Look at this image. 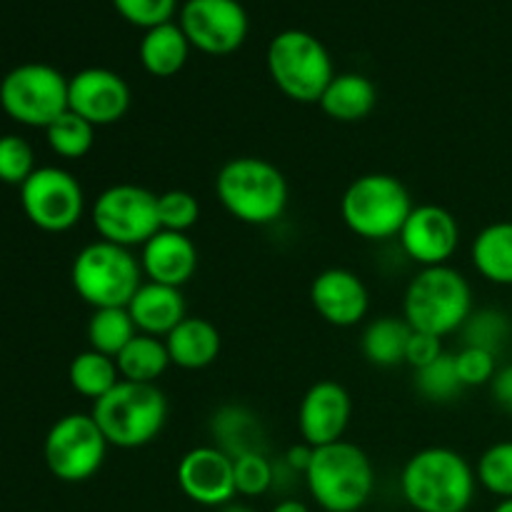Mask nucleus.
Wrapping results in <instances>:
<instances>
[{
	"mask_svg": "<svg viewBox=\"0 0 512 512\" xmlns=\"http://www.w3.org/2000/svg\"><path fill=\"white\" fill-rule=\"evenodd\" d=\"M475 490L473 465L450 448L418 450L400 473V493L415 512H468Z\"/></svg>",
	"mask_w": 512,
	"mask_h": 512,
	"instance_id": "1",
	"label": "nucleus"
},
{
	"mask_svg": "<svg viewBox=\"0 0 512 512\" xmlns=\"http://www.w3.org/2000/svg\"><path fill=\"white\" fill-rule=\"evenodd\" d=\"M215 193L235 220L248 225H270L283 218L290 200L285 175L270 160L240 155L218 170Z\"/></svg>",
	"mask_w": 512,
	"mask_h": 512,
	"instance_id": "2",
	"label": "nucleus"
},
{
	"mask_svg": "<svg viewBox=\"0 0 512 512\" xmlns=\"http://www.w3.org/2000/svg\"><path fill=\"white\" fill-rule=\"evenodd\" d=\"M310 498L325 512H358L375 490V468L368 453L348 440L313 448L305 470Z\"/></svg>",
	"mask_w": 512,
	"mask_h": 512,
	"instance_id": "3",
	"label": "nucleus"
},
{
	"mask_svg": "<svg viewBox=\"0 0 512 512\" xmlns=\"http://www.w3.org/2000/svg\"><path fill=\"white\" fill-rule=\"evenodd\" d=\"M93 420L108 445L123 450L153 443L168 420V400L158 385L120 380L110 393L93 403Z\"/></svg>",
	"mask_w": 512,
	"mask_h": 512,
	"instance_id": "4",
	"label": "nucleus"
},
{
	"mask_svg": "<svg viewBox=\"0 0 512 512\" xmlns=\"http://www.w3.org/2000/svg\"><path fill=\"white\" fill-rule=\"evenodd\" d=\"M473 313V290L465 275L450 265L423 268L403 298V318L418 333L445 335L455 333Z\"/></svg>",
	"mask_w": 512,
	"mask_h": 512,
	"instance_id": "5",
	"label": "nucleus"
},
{
	"mask_svg": "<svg viewBox=\"0 0 512 512\" xmlns=\"http://www.w3.org/2000/svg\"><path fill=\"white\" fill-rule=\"evenodd\" d=\"M70 280L78 298H83L93 310L128 308L143 285V270L140 260L128 248L108 240H95L75 255Z\"/></svg>",
	"mask_w": 512,
	"mask_h": 512,
	"instance_id": "6",
	"label": "nucleus"
},
{
	"mask_svg": "<svg viewBox=\"0 0 512 512\" xmlns=\"http://www.w3.org/2000/svg\"><path fill=\"white\" fill-rule=\"evenodd\" d=\"M413 208L408 188L388 173L360 175L340 200V215L348 230L365 240L398 238Z\"/></svg>",
	"mask_w": 512,
	"mask_h": 512,
	"instance_id": "7",
	"label": "nucleus"
},
{
	"mask_svg": "<svg viewBox=\"0 0 512 512\" xmlns=\"http://www.w3.org/2000/svg\"><path fill=\"white\" fill-rule=\"evenodd\" d=\"M268 73L283 95L295 103H320L335 78L333 58L315 35L290 28L268 45Z\"/></svg>",
	"mask_w": 512,
	"mask_h": 512,
	"instance_id": "8",
	"label": "nucleus"
},
{
	"mask_svg": "<svg viewBox=\"0 0 512 512\" xmlns=\"http://www.w3.org/2000/svg\"><path fill=\"white\" fill-rule=\"evenodd\" d=\"M0 108L15 123L45 130L68 110V78L53 65H18L0 80Z\"/></svg>",
	"mask_w": 512,
	"mask_h": 512,
	"instance_id": "9",
	"label": "nucleus"
},
{
	"mask_svg": "<svg viewBox=\"0 0 512 512\" xmlns=\"http://www.w3.org/2000/svg\"><path fill=\"white\" fill-rule=\"evenodd\" d=\"M108 448L93 415L70 413L55 420L48 430L43 455L53 478L63 483H85L103 468Z\"/></svg>",
	"mask_w": 512,
	"mask_h": 512,
	"instance_id": "10",
	"label": "nucleus"
},
{
	"mask_svg": "<svg viewBox=\"0 0 512 512\" xmlns=\"http://www.w3.org/2000/svg\"><path fill=\"white\" fill-rule=\"evenodd\" d=\"M93 228L100 240L120 248H143L160 230L158 195L143 185L118 183L105 188L93 205Z\"/></svg>",
	"mask_w": 512,
	"mask_h": 512,
	"instance_id": "11",
	"label": "nucleus"
},
{
	"mask_svg": "<svg viewBox=\"0 0 512 512\" xmlns=\"http://www.w3.org/2000/svg\"><path fill=\"white\" fill-rule=\"evenodd\" d=\"M20 205L35 228L45 233H65L83 218L85 195L73 173L55 165L35 168L20 185Z\"/></svg>",
	"mask_w": 512,
	"mask_h": 512,
	"instance_id": "12",
	"label": "nucleus"
},
{
	"mask_svg": "<svg viewBox=\"0 0 512 512\" xmlns=\"http://www.w3.org/2000/svg\"><path fill=\"white\" fill-rule=\"evenodd\" d=\"M180 28L203 53L228 55L243 45L248 15L238 0H188L180 10Z\"/></svg>",
	"mask_w": 512,
	"mask_h": 512,
	"instance_id": "13",
	"label": "nucleus"
},
{
	"mask_svg": "<svg viewBox=\"0 0 512 512\" xmlns=\"http://www.w3.org/2000/svg\"><path fill=\"white\" fill-rule=\"evenodd\" d=\"M178 488L185 498L203 508H223L235 500V465L218 445H200L188 450L178 463Z\"/></svg>",
	"mask_w": 512,
	"mask_h": 512,
	"instance_id": "14",
	"label": "nucleus"
},
{
	"mask_svg": "<svg viewBox=\"0 0 512 512\" xmlns=\"http://www.w3.org/2000/svg\"><path fill=\"white\" fill-rule=\"evenodd\" d=\"M400 248L420 268L448 265L460 243V225L443 205L425 203L413 208L398 235Z\"/></svg>",
	"mask_w": 512,
	"mask_h": 512,
	"instance_id": "15",
	"label": "nucleus"
},
{
	"mask_svg": "<svg viewBox=\"0 0 512 512\" xmlns=\"http://www.w3.org/2000/svg\"><path fill=\"white\" fill-rule=\"evenodd\" d=\"M68 110L95 128L113 125L130 110V88L108 68H85L68 80Z\"/></svg>",
	"mask_w": 512,
	"mask_h": 512,
	"instance_id": "16",
	"label": "nucleus"
},
{
	"mask_svg": "<svg viewBox=\"0 0 512 512\" xmlns=\"http://www.w3.org/2000/svg\"><path fill=\"white\" fill-rule=\"evenodd\" d=\"M350 415H353V400L348 390L335 380H320L300 400L298 428L303 443H308L310 448L338 443L348 430Z\"/></svg>",
	"mask_w": 512,
	"mask_h": 512,
	"instance_id": "17",
	"label": "nucleus"
},
{
	"mask_svg": "<svg viewBox=\"0 0 512 512\" xmlns=\"http://www.w3.org/2000/svg\"><path fill=\"white\" fill-rule=\"evenodd\" d=\"M310 303L325 323L335 328H353L368 315L370 295L353 270L328 268L315 275L310 285Z\"/></svg>",
	"mask_w": 512,
	"mask_h": 512,
	"instance_id": "18",
	"label": "nucleus"
},
{
	"mask_svg": "<svg viewBox=\"0 0 512 512\" xmlns=\"http://www.w3.org/2000/svg\"><path fill=\"white\" fill-rule=\"evenodd\" d=\"M140 270L150 283L183 288L198 270V248L188 233L158 230L140 248Z\"/></svg>",
	"mask_w": 512,
	"mask_h": 512,
	"instance_id": "19",
	"label": "nucleus"
},
{
	"mask_svg": "<svg viewBox=\"0 0 512 512\" xmlns=\"http://www.w3.org/2000/svg\"><path fill=\"white\" fill-rule=\"evenodd\" d=\"M128 313L138 333L163 340L175 325H180L188 318L180 288L150 283V280H145L138 288V293L133 295V300L128 303Z\"/></svg>",
	"mask_w": 512,
	"mask_h": 512,
	"instance_id": "20",
	"label": "nucleus"
},
{
	"mask_svg": "<svg viewBox=\"0 0 512 512\" xmlns=\"http://www.w3.org/2000/svg\"><path fill=\"white\" fill-rule=\"evenodd\" d=\"M165 348H168L170 363L183 370H203L218 360L223 340L220 330L208 318L188 315L180 325H175L165 335Z\"/></svg>",
	"mask_w": 512,
	"mask_h": 512,
	"instance_id": "21",
	"label": "nucleus"
},
{
	"mask_svg": "<svg viewBox=\"0 0 512 512\" xmlns=\"http://www.w3.org/2000/svg\"><path fill=\"white\" fill-rule=\"evenodd\" d=\"M320 108L338 123H358L368 118L378 105V90L370 78L360 73H340L330 80L320 98Z\"/></svg>",
	"mask_w": 512,
	"mask_h": 512,
	"instance_id": "22",
	"label": "nucleus"
},
{
	"mask_svg": "<svg viewBox=\"0 0 512 512\" xmlns=\"http://www.w3.org/2000/svg\"><path fill=\"white\" fill-rule=\"evenodd\" d=\"M188 53L190 40L185 38L180 23H173V20L145 30L138 48L140 63L155 78H173L175 73H180Z\"/></svg>",
	"mask_w": 512,
	"mask_h": 512,
	"instance_id": "23",
	"label": "nucleus"
},
{
	"mask_svg": "<svg viewBox=\"0 0 512 512\" xmlns=\"http://www.w3.org/2000/svg\"><path fill=\"white\" fill-rule=\"evenodd\" d=\"M473 265L485 280L512 285V220L485 225L473 240Z\"/></svg>",
	"mask_w": 512,
	"mask_h": 512,
	"instance_id": "24",
	"label": "nucleus"
},
{
	"mask_svg": "<svg viewBox=\"0 0 512 512\" xmlns=\"http://www.w3.org/2000/svg\"><path fill=\"white\" fill-rule=\"evenodd\" d=\"M410 335L413 328L405 318H395V315H383V318L370 320L368 328L363 330L360 338V350H363L365 360L378 368H395V365L405 363V350H408Z\"/></svg>",
	"mask_w": 512,
	"mask_h": 512,
	"instance_id": "25",
	"label": "nucleus"
},
{
	"mask_svg": "<svg viewBox=\"0 0 512 512\" xmlns=\"http://www.w3.org/2000/svg\"><path fill=\"white\" fill-rule=\"evenodd\" d=\"M115 363H118L120 378L145 385H155V380L168 370V365H173L168 348H165V340L143 333H138L125 345L123 353L115 358Z\"/></svg>",
	"mask_w": 512,
	"mask_h": 512,
	"instance_id": "26",
	"label": "nucleus"
},
{
	"mask_svg": "<svg viewBox=\"0 0 512 512\" xmlns=\"http://www.w3.org/2000/svg\"><path fill=\"white\" fill-rule=\"evenodd\" d=\"M68 380L75 393L95 403L105 393H110L123 378H120L115 358H108L98 350H83L70 360Z\"/></svg>",
	"mask_w": 512,
	"mask_h": 512,
	"instance_id": "27",
	"label": "nucleus"
},
{
	"mask_svg": "<svg viewBox=\"0 0 512 512\" xmlns=\"http://www.w3.org/2000/svg\"><path fill=\"white\" fill-rule=\"evenodd\" d=\"M138 335L128 308H100L93 310L88 320V343L90 350L118 358L125 345Z\"/></svg>",
	"mask_w": 512,
	"mask_h": 512,
	"instance_id": "28",
	"label": "nucleus"
},
{
	"mask_svg": "<svg viewBox=\"0 0 512 512\" xmlns=\"http://www.w3.org/2000/svg\"><path fill=\"white\" fill-rule=\"evenodd\" d=\"M45 138H48L50 150L65 160H78L93 150L95 143V125L88 120L75 115L73 110H65L58 120L45 128Z\"/></svg>",
	"mask_w": 512,
	"mask_h": 512,
	"instance_id": "29",
	"label": "nucleus"
},
{
	"mask_svg": "<svg viewBox=\"0 0 512 512\" xmlns=\"http://www.w3.org/2000/svg\"><path fill=\"white\" fill-rule=\"evenodd\" d=\"M213 433L220 438L218 448L225 450L230 458H238V455L250 453V450H260L258 443H255L258 423L243 408H223L220 413H215Z\"/></svg>",
	"mask_w": 512,
	"mask_h": 512,
	"instance_id": "30",
	"label": "nucleus"
},
{
	"mask_svg": "<svg viewBox=\"0 0 512 512\" xmlns=\"http://www.w3.org/2000/svg\"><path fill=\"white\" fill-rule=\"evenodd\" d=\"M415 388L430 403H450V400L458 398L465 385L460 383L455 355L443 353L428 368L415 370Z\"/></svg>",
	"mask_w": 512,
	"mask_h": 512,
	"instance_id": "31",
	"label": "nucleus"
},
{
	"mask_svg": "<svg viewBox=\"0 0 512 512\" xmlns=\"http://www.w3.org/2000/svg\"><path fill=\"white\" fill-rule=\"evenodd\" d=\"M460 330H463L465 345L498 355L510 338V320L508 315L493 308L478 310V313L473 310Z\"/></svg>",
	"mask_w": 512,
	"mask_h": 512,
	"instance_id": "32",
	"label": "nucleus"
},
{
	"mask_svg": "<svg viewBox=\"0 0 512 512\" xmlns=\"http://www.w3.org/2000/svg\"><path fill=\"white\" fill-rule=\"evenodd\" d=\"M478 485L500 500L512 498V440H500L490 445L478 460Z\"/></svg>",
	"mask_w": 512,
	"mask_h": 512,
	"instance_id": "33",
	"label": "nucleus"
},
{
	"mask_svg": "<svg viewBox=\"0 0 512 512\" xmlns=\"http://www.w3.org/2000/svg\"><path fill=\"white\" fill-rule=\"evenodd\" d=\"M235 465V490L243 498H260L275 485V465L270 463L263 450H250V453L233 458Z\"/></svg>",
	"mask_w": 512,
	"mask_h": 512,
	"instance_id": "34",
	"label": "nucleus"
},
{
	"mask_svg": "<svg viewBox=\"0 0 512 512\" xmlns=\"http://www.w3.org/2000/svg\"><path fill=\"white\" fill-rule=\"evenodd\" d=\"M200 218V203L188 190H165L158 195L160 230L188 233Z\"/></svg>",
	"mask_w": 512,
	"mask_h": 512,
	"instance_id": "35",
	"label": "nucleus"
},
{
	"mask_svg": "<svg viewBox=\"0 0 512 512\" xmlns=\"http://www.w3.org/2000/svg\"><path fill=\"white\" fill-rule=\"evenodd\" d=\"M35 173L33 148L20 135H0V183L23 185Z\"/></svg>",
	"mask_w": 512,
	"mask_h": 512,
	"instance_id": "36",
	"label": "nucleus"
},
{
	"mask_svg": "<svg viewBox=\"0 0 512 512\" xmlns=\"http://www.w3.org/2000/svg\"><path fill=\"white\" fill-rule=\"evenodd\" d=\"M455 365H458L460 383L465 388H478V385H490V380L495 378V373H498V355L463 345V350L455 355Z\"/></svg>",
	"mask_w": 512,
	"mask_h": 512,
	"instance_id": "37",
	"label": "nucleus"
},
{
	"mask_svg": "<svg viewBox=\"0 0 512 512\" xmlns=\"http://www.w3.org/2000/svg\"><path fill=\"white\" fill-rule=\"evenodd\" d=\"M175 3L178 0H113L115 10L123 15L128 23L140 25V28L150 30L155 25L170 23L175 13Z\"/></svg>",
	"mask_w": 512,
	"mask_h": 512,
	"instance_id": "38",
	"label": "nucleus"
},
{
	"mask_svg": "<svg viewBox=\"0 0 512 512\" xmlns=\"http://www.w3.org/2000/svg\"><path fill=\"white\" fill-rule=\"evenodd\" d=\"M443 353H445L443 338H435V335L418 333V330H413L408 350H405V363H408L413 370L428 368V365L435 363V360H438Z\"/></svg>",
	"mask_w": 512,
	"mask_h": 512,
	"instance_id": "39",
	"label": "nucleus"
},
{
	"mask_svg": "<svg viewBox=\"0 0 512 512\" xmlns=\"http://www.w3.org/2000/svg\"><path fill=\"white\" fill-rule=\"evenodd\" d=\"M490 393H493L495 403L512 415V363L498 368L495 378L490 380Z\"/></svg>",
	"mask_w": 512,
	"mask_h": 512,
	"instance_id": "40",
	"label": "nucleus"
},
{
	"mask_svg": "<svg viewBox=\"0 0 512 512\" xmlns=\"http://www.w3.org/2000/svg\"><path fill=\"white\" fill-rule=\"evenodd\" d=\"M310 460H313V448H310L308 443L293 445V448H290L288 453H285V465H288V468L293 470V473H303L305 475V470H308Z\"/></svg>",
	"mask_w": 512,
	"mask_h": 512,
	"instance_id": "41",
	"label": "nucleus"
},
{
	"mask_svg": "<svg viewBox=\"0 0 512 512\" xmlns=\"http://www.w3.org/2000/svg\"><path fill=\"white\" fill-rule=\"evenodd\" d=\"M270 512H310L308 505L303 503V500H295V498H285L280 500V503L273 505V510Z\"/></svg>",
	"mask_w": 512,
	"mask_h": 512,
	"instance_id": "42",
	"label": "nucleus"
},
{
	"mask_svg": "<svg viewBox=\"0 0 512 512\" xmlns=\"http://www.w3.org/2000/svg\"><path fill=\"white\" fill-rule=\"evenodd\" d=\"M220 512H255V510L250 508V505L238 503V500H230L228 505H223V508H220Z\"/></svg>",
	"mask_w": 512,
	"mask_h": 512,
	"instance_id": "43",
	"label": "nucleus"
},
{
	"mask_svg": "<svg viewBox=\"0 0 512 512\" xmlns=\"http://www.w3.org/2000/svg\"><path fill=\"white\" fill-rule=\"evenodd\" d=\"M493 512H512V498L510 500H500V503L493 508Z\"/></svg>",
	"mask_w": 512,
	"mask_h": 512,
	"instance_id": "44",
	"label": "nucleus"
}]
</instances>
